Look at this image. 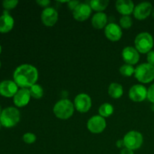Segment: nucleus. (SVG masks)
Listing matches in <instances>:
<instances>
[{"label": "nucleus", "mask_w": 154, "mask_h": 154, "mask_svg": "<svg viewBox=\"0 0 154 154\" xmlns=\"http://www.w3.org/2000/svg\"><path fill=\"white\" fill-rule=\"evenodd\" d=\"M120 154H135V153H134L133 150H130V149L125 147V148H123V150H121V152H120Z\"/></svg>", "instance_id": "2f4dec72"}, {"label": "nucleus", "mask_w": 154, "mask_h": 154, "mask_svg": "<svg viewBox=\"0 0 154 154\" xmlns=\"http://www.w3.org/2000/svg\"><path fill=\"white\" fill-rule=\"evenodd\" d=\"M125 147L134 150L140 148L143 144V136L138 131H130L123 138Z\"/></svg>", "instance_id": "423d86ee"}, {"label": "nucleus", "mask_w": 154, "mask_h": 154, "mask_svg": "<svg viewBox=\"0 0 154 154\" xmlns=\"http://www.w3.org/2000/svg\"><path fill=\"white\" fill-rule=\"evenodd\" d=\"M122 57L126 64L132 66L137 64L140 59L139 52L135 49V48L131 46L124 48L122 51Z\"/></svg>", "instance_id": "ddd939ff"}, {"label": "nucleus", "mask_w": 154, "mask_h": 154, "mask_svg": "<svg viewBox=\"0 0 154 154\" xmlns=\"http://www.w3.org/2000/svg\"><path fill=\"white\" fill-rule=\"evenodd\" d=\"M0 67H1V62H0Z\"/></svg>", "instance_id": "4c0bfd02"}, {"label": "nucleus", "mask_w": 154, "mask_h": 154, "mask_svg": "<svg viewBox=\"0 0 154 154\" xmlns=\"http://www.w3.org/2000/svg\"><path fill=\"white\" fill-rule=\"evenodd\" d=\"M135 78L139 82L147 84L154 80V66L149 63H142L135 69Z\"/></svg>", "instance_id": "20e7f679"}, {"label": "nucleus", "mask_w": 154, "mask_h": 154, "mask_svg": "<svg viewBox=\"0 0 154 154\" xmlns=\"http://www.w3.org/2000/svg\"><path fill=\"white\" fill-rule=\"evenodd\" d=\"M36 2L39 5L42 7H46L48 8V6L51 4V1L50 0H37Z\"/></svg>", "instance_id": "7c9ffc66"}, {"label": "nucleus", "mask_w": 154, "mask_h": 154, "mask_svg": "<svg viewBox=\"0 0 154 154\" xmlns=\"http://www.w3.org/2000/svg\"><path fill=\"white\" fill-rule=\"evenodd\" d=\"M129 99L135 102H143L147 98V90L144 85L135 84L132 86L129 92Z\"/></svg>", "instance_id": "9d476101"}, {"label": "nucleus", "mask_w": 154, "mask_h": 154, "mask_svg": "<svg viewBox=\"0 0 154 154\" xmlns=\"http://www.w3.org/2000/svg\"><path fill=\"white\" fill-rule=\"evenodd\" d=\"M17 91L18 86L14 81L6 80L0 83V94L4 97H14Z\"/></svg>", "instance_id": "4468645a"}, {"label": "nucleus", "mask_w": 154, "mask_h": 154, "mask_svg": "<svg viewBox=\"0 0 154 154\" xmlns=\"http://www.w3.org/2000/svg\"><path fill=\"white\" fill-rule=\"evenodd\" d=\"M14 81L21 88H30L36 84L38 78V72L35 66L23 64L18 66L14 72Z\"/></svg>", "instance_id": "f257e3e1"}, {"label": "nucleus", "mask_w": 154, "mask_h": 154, "mask_svg": "<svg viewBox=\"0 0 154 154\" xmlns=\"http://www.w3.org/2000/svg\"><path fill=\"white\" fill-rule=\"evenodd\" d=\"M147 63L154 66V51H151L147 54Z\"/></svg>", "instance_id": "c85d7f7f"}, {"label": "nucleus", "mask_w": 154, "mask_h": 154, "mask_svg": "<svg viewBox=\"0 0 154 154\" xmlns=\"http://www.w3.org/2000/svg\"><path fill=\"white\" fill-rule=\"evenodd\" d=\"M41 19L46 26H54L58 20V12L54 8H45L41 15Z\"/></svg>", "instance_id": "9b49d317"}, {"label": "nucleus", "mask_w": 154, "mask_h": 154, "mask_svg": "<svg viewBox=\"0 0 154 154\" xmlns=\"http://www.w3.org/2000/svg\"><path fill=\"white\" fill-rule=\"evenodd\" d=\"M120 72L122 75L126 77H130L135 74V69L132 65L124 64L120 68Z\"/></svg>", "instance_id": "b1692460"}, {"label": "nucleus", "mask_w": 154, "mask_h": 154, "mask_svg": "<svg viewBox=\"0 0 154 154\" xmlns=\"http://www.w3.org/2000/svg\"><path fill=\"white\" fill-rule=\"evenodd\" d=\"M72 14L74 18L78 21H84L90 17L92 13V8L90 5L86 3H80L73 11Z\"/></svg>", "instance_id": "f8f14e48"}, {"label": "nucleus", "mask_w": 154, "mask_h": 154, "mask_svg": "<svg viewBox=\"0 0 154 154\" xmlns=\"http://www.w3.org/2000/svg\"><path fill=\"white\" fill-rule=\"evenodd\" d=\"M108 94L114 99H119L123 94V89L118 83H111L108 87Z\"/></svg>", "instance_id": "aec40b11"}, {"label": "nucleus", "mask_w": 154, "mask_h": 154, "mask_svg": "<svg viewBox=\"0 0 154 154\" xmlns=\"http://www.w3.org/2000/svg\"><path fill=\"white\" fill-rule=\"evenodd\" d=\"M147 99L150 102L154 104V84H152L147 90Z\"/></svg>", "instance_id": "cd10ccee"}, {"label": "nucleus", "mask_w": 154, "mask_h": 154, "mask_svg": "<svg viewBox=\"0 0 154 154\" xmlns=\"http://www.w3.org/2000/svg\"><path fill=\"white\" fill-rule=\"evenodd\" d=\"M109 5L108 0H92L90 2V6L93 10L98 12H102Z\"/></svg>", "instance_id": "412c9836"}, {"label": "nucleus", "mask_w": 154, "mask_h": 154, "mask_svg": "<svg viewBox=\"0 0 154 154\" xmlns=\"http://www.w3.org/2000/svg\"><path fill=\"white\" fill-rule=\"evenodd\" d=\"M75 108L81 113H86L92 106L91 98L86 93H81L76 96L74 101Z\"/></svg>", "instance_id": "6e6552de"}, {"label": "nucleus", "mask_w": 154, "mask_h": 154, "mask_svg": "<svg viewBox=\"0 0 154 154\" xmlns=\"http://www.w3.org/2000/svg\"><path fill=\"white\" fill-rule=\"evenodd\" d=\"M53 111L57 118L67 120L73 115L75 105L69 99H61L55 104Z\"/></svg>", "instance_id": "f03ea898"}, {"label": "nucleus", "mask_w": 154, "mask_h": 154, "mask_svg": "<svg viewBox=\"0 0 154 154\" xmlns=\"http://www.w3.org/2000/svg\"><path fill=\"white\" fill-rule=\"evenodd\" d=\"M152 11H153V6L151 3L148 2H144L135 6L133 14L137 20H142L150 16V14L152 13Z\"/></svg>", "instance_id": "1a4fd4ad"}, {"label": "nucleus", "mask_w": 154, "mask_h": 154, "mask_svg": "<svg viewBox=\"0 0 154 154\" xmlns=\"http://www.w3.org/2000/svg\"><path fill=\"white\" fill-rule=\"evenodd\" d=\"M2 114V111H1V106H0V115H1Z\"/></svg>", "instance_id": "c9c22d12"}, {"label": "nucleus", "mask_w": 154, "mask_h": 154, "mask_svg": "<svg viewBox=\"0 0 154 154\" xmlns=\"http://www.w3.org/2000/svg\"><path fill=\"white\" fill-rule=\"evenodd\" d=\"M2 53V47H1V45H0V54H1Z\"/></svg>", "instance_id": "f704fd0d"}, {"label": "nucleus", "mask_w": 154, "mask_h": 154, "mask_svg": "<svg viewBox=\"0 0 154 154\" xmlns=\"http://www.w3.org/2000/svg\"><path fill=\"white\" fill-rule=\"evenodd\" d=\"M20 119V114L17 108L14 107H8L2 111L0 115L1 124L5 128H11L14 126Z\"/></svg>", "instance_id": "7ed1b4c3"}, {"label": "nucleus", "mask_w": 154, "mask_h": 154, "mask_svg": "<svg viewBox=\"0 0 154 154\" xmlns=\"http://www.w3.org/2000/svg\"><path fill=\"white\" fill-rule=\"evenodd\" d=\"M152 16H153V17L154 18V8L153 9V11H152Z\"/></svg>", "instance_id": "72a5a7b5"}, {"label": "nucleus", "mask_w": 154, "mask_h": 154, "mask_svg": "<svg viewBox=\"0 0 154 154\" xmlns=\"http://www.w3.org/2000/svg\"><path fill=\"white\" fill-rule=\"evenodd\" d=\"M23 140L26 144H32L36 141V136L35 134L31 133V132H27V133L24 134L23 136Z\"/></svg>", "instance_id": "bb28decb"}, {"label": "nucleus", "mask_w": 154, "mask_h": 154, "mask_svg": "<svg viewBox=\"0 0 154 154\" xmlns=\"http://www.w3.org/2000/svg\"><path fill=\"white\" fill-rule=\"evenodd\" d=\"M116 144H117V147H118V148H121V147H125L123 139V140H118V141H117V143H116Z\"/></svg>", "instance_id": "473e14b6"}, {"label": "nucleus", "mask_w": 154, "mask_h": 154, "mask_svg": "<svg viewBox=\"0 0 154 154\" xmlns=\"http://www.w3.org/2000/svg\"><path fill=\"white\" fill-rule=\"evenodd\" d=\"M18 4L17 0H5L2 2V6L5 11L11 10L14 8Z\"/></svg>", "instance_id": "a878e982"}, {"label": "nucleus", "mask_w": 154, "mask_h": 154, "mask_svg": "<svg viewBox=\"0 0 154 154\" xmlns=\"http://www.w3.org/2000/svg\"><path fill=\"white\" fill-rule=\"evenodd\" d=\"M135 49L141 54H148L153 47V36L148 32H141L135 37Z\"/></svg>", "instance_id": "39448f33"}, {"label": "nucleus", "mask_w": 154, "mask_h": 154, "mask_svg": "<svg viewBox=\"0 0 154 154\" xmlns=\"http://www.w3.org/2000/svg\"><path fill=\"white\" fill-rule=\"evenodd\" d=\"M80 4V2L78 1H69L68 2V6H69V8L72 11H73L78 5Z\"/></svg>", "instance_id": "c756f323"}, {"label": "nucleus", "mask_w": 154, "mask_h": 154, "mask_svg": "<svg viewBox=\"0 0 154 154\" xmlns=\"http://www.w3.org/2000/svg\"><path fill=\"white\" fill-rule=\"evenodd\" d=\"M107 22H108L107 15L103 12H97L95 14L91 20L92 25L96 29H101L106 26Z\"/></svg>", "instance_id": "6ab92c4d"}, {"label": "nucleus", "mask_w": 154, "mask_h": 154, "mask_svg": "<svg viewBox=\"0 0 154 154\" xmlns=\"http://www.w3.org/2000/svg\"><path fill=\"white\" fill-rule=\"evenodd\" d=\"M31 99L29 90L26 88H21L17 92L14 96V103L17 107H24L28 105Z\"/></svg>", "instance_id": "dca6fc26"}, {"label": "nucleus", "mask_w": 154, "mask_h": 154, "mask_svg": "<svg viewBox=\"0 0 154 154\" xmlns=\"http://www.w3.org/2000/svg\"><path fill=\"white\" fill-rule=\"evenodd\" d=\"M105 34L107 38L112 42H117L120 40L123 35L121 27L117 23H111L105 26Z\"/></svg>", "instance_id": "2eb2a0df"}, {"label": "nucleus", "mask_w": 154, "mask_h": 154, "mask_svg": "<svg viewBox=\"0 0 154 154\" xmlns=\"http://www.w3.org/2000/svg\"><path fill=\"white\" fill-rule=\"evenodd\" d=\"M120 25L122 28L129 29L132 25V20L129 16H123L120 20Z\"/></svg>", "instance_id": "393cba45"}, {"label": "nucleus", "mask_w": 154, "mask_h": 154, "mask_svg": "<svg viewBox=\"0 0 154 154\" xmlns=\"http://www.w3.org/2000/svg\"><path fill=\"white\" fill-rule=\"evenodd\" d=\"M116 8L123 16H129L133 13L135 5L130 0H118L116 2Z\"/></svg>", "instance_id": "a211bd4d"}, {"label": "nucleus", "mask_w": 154, "mask_h": 154, "mask_svg": "<svg viewBox=\"0 0 154 154\" xmlns=\"http://www.w3.org/2000/svg\"><path fill=\"white\" fill-rule=\"evenodd\" d=\"M114 112V107L109 103H104L99 107V114L102 117H110Z\"/></svg>", "instance_id": "4be33fe9"}, {"label": "nucleus", "mask_w": 154, "mask_h": 154, "mask_svg": "<svg viewBox=\"0 0 154 154\" xmlns=\"http://www.w3.org/2000/svg\"><path fill=\"white\" fill-rule=\"evenodd\" d=\"M87 129L93 134L102 133L106 127V121L105 118L100 115L93 116L89 119L87 122Z\"/></svg>", "instance_id": "0eeeda50"}, {"label": "nucleus", "mask_w": 154, "mask_h": 154, "mask_svg": "<svg viewBox=\"0 0 154 154\" xmlns=\"http://www.w3.org/2000/svg\"><path fill=\"white\" fill-rule=\"evenodd\" d=\"M1 125H2V124H1V122H0V127H1Z\"/></svg>", "instance_id": "e433bc0d"}, {"label": "nucleus", "mask_w": 154, "mask_h": 154, "mask_svg": "<svg viewBox=\"0 0 154 154\" xmlns=\"http://www.w3.org/2000/svg\"><path fill=\"white\" fill-rule=\"evenodd\" d=\"M29 92L30 95H31V97L34 98V99H38L43 96L44 95V90L43 88L41 87L38 84H34L33 86H32L29 88Z\"/></svg>", "instance_id": "5701e85b"}, {"label": "nucleus", "mask_w": 154, "mask_h": 154, "mask_svg": "<svg viewBox=\"0 0 154 154\" xmlns=\"http://www.w3.org/2000/svg\"><path fill=\"white\" fill-rule=\"evenodd\" d=\"M14 20L8 13V11H5L3 14L0 16V32L7 33L13 29Z\"/></svg>", "instance_id": "f3484780"}]
</instances>
